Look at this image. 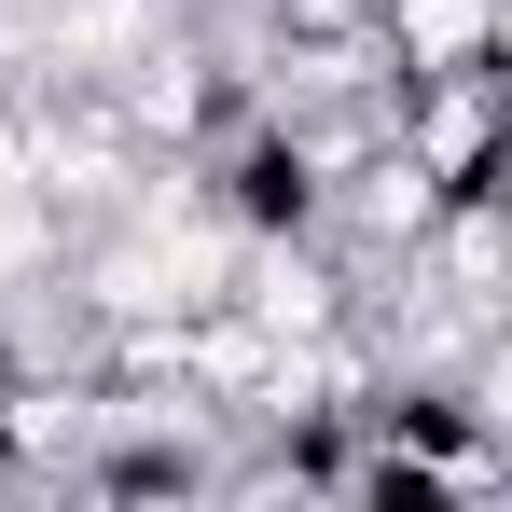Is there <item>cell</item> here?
I'll return each instance as SVG.
<instances>
[{"label": "cell", "instance_id": "cell-1", "mask_svg": "<svg viewBox=\"0 0 512 512\" xmlns=\"http://www.w3.org/2000/svg\"><path fill=\"white\" fill-rule=\"evenodd\" d=\"M374 70L388 84H429V70H499L512 56V0H374L360 14Z\"/></svg>", "mask_w": 512, "mask_h": 512}]
</instances>
